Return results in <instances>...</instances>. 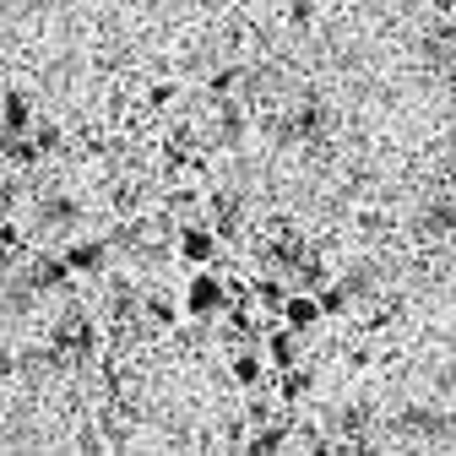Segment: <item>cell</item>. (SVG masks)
I'll return each mask as SVG.
<instances>
[{
	"label": "cell",
	"mask_w": 456,
	"mask_h": 456,
	"mask_svg": "<svg viewBox=\"0 0 456 456\" xmlns=\"http://www.w3.org/2000/svg\"><path fill=\"white\" fill-rule=\"evenodd\" d=\"M180 266H217L223 261V234L217 228H207V223H196V217H185V228H180Z\"/></svg>",
	"instance_id": "obj_3"
},
{
	"label": "cell",
	"mask_w": 456,
	"mask_h": 456,
	"mask_svg": "<svg viewBox=\"0 0 456 456\" xmlns=\"http://www.w3.org/2000/svg\"><path fill=\"white\" fill-rule=\"evenodd\" d=\"M445 38H451V44H456V28H445Z\"/></svg>",
	"instance_id": "obj_17"
},
{
	"label": "cell",
	"mask_w": 456,
	"mask_h": 456,
	"mask_svg": "<svg viewBox=\"0 0 456 456\" xmlns=\"http://www.w3.org/2000/svg\"><path fill=\"white\" fill-rule=\"evenodd\" d=\"M175 103H180V82H175V77H163V82H152V87H147V109L168 114Z\"/></svg>",
	"instance_id": "obj_11"
},
{
	"label": "cell",
	"mask_w": 456,
	"mask_h": 456,
	"mask_svg": "<svg viewBox=\"0 0 456 456\" xmlns=\"http://www.w3.org/2000/svg\"><path fill=\"white\" fill-rule=\"evenodd\" d=\"M282 321H289L294 331H305V337H315L321 331V321H326V305H321V294H310V289H299V294H289L282 299V310H277Z\"/></svg>",
	"instance_id": "obj_6"
},
{
	"label": "cell",
	"mask_w": 456,
	"mask_h": 456,
	"mask_svg": "<svg viewBox=\"0 0 456 456\" xmlns=\"http://www.w3.org/2000/svg\"><path fill=\"white\" fill-rule=\"evenodd\" d=\"M359 228H364V240H380L386 228H391V217L386 212H359Z\"/></svg>",
	"instance_id": "obj_16"
},
{
	"label": "cell",
	"mask_w": 456,
	"mask_h": 456,
	"mask_svg": "<svg viewBox=\"0 0 456 456\" xmlns=\"http://www.w3.org/2000/svg\"><path fill=\"white\" fill-rule=\"evenodd\" d=\"M180 299H185V321L228 315V277H223V266H191V277H180Z\"/></svg>",
	"instance_id": "obj_1"
},
{
	"label": "cell",
	"mask_w": 456,
	"mask_h": 456,
	"mask_svg": "<svg viewBox=\"0 0 456 456\" xmlns=\"http://www.w3.org/2000/svg\"><path fill=\"white\" fill-rule=\"evenodd\" d=\"M109 256H114L109 240H93V234H71V240H66V261H71V272L87 277V282H93V277H109Z\"/></svg>",
	"instance_id": "obj_4"
},
{
	"label": "cell",
	"mask_w": 456,
	"mask_h": 456,
	"mask_svg": "<svg viewBox=\"0 0 456 456\" xmlns=\"http://www.w3.org/2000/svg\"><path fill=\"white\" fill-rule=\"evenodd\" d=\"M337 359H342V370L348 375H364V370H375V348H370V331H359V337H348L337 348Z\"/></svg>",
	"instance_id": "obj_10"
},
{
	"label": "cell",
	"mask_w": 456,
	"mask_h": 456,
	"mask_svg": "<svg viewBox=\"0 0 456 456\" xmlns=\"http://www.w3.org/2000/svg\"><path fill=\"white\" fill-rule=\"evenodd\" d=\"M38 120H33V98L22 93V87H12L6 93V136H28Z\"/></svg>",
	"instance_id": "obj_9"
},
{
	"label": "cell",
	"mask_w": 456,
	"mask_h": 456,
	"mask_svg": "<svg viewBox=\"0 0 456 456\" xmlns=\"http://www.w3.org/2000/svg\"><path fill=\"white\" fill-rule=\"evenodd\" d=\"M256 299H261L266 310H282V299H289V289H282L277 277H256Z\"/></svg>",
	"instance_id": "obj_14"
},
{
	"label": "cell",
	"mask_w": 456,
	"mask_h": 456,
	"mask_svg": "<svg viewBox=\"0 0 456 456\" xmlns=\"http://www.w3.org/2000/svg\"><path fill=\"white\" fill-rule=\"evenodd\" d=\"M234 87H240V66H223V71H212L207 98H212V103H217V98H234Z\"/></svg>",
	"instance_id": "obj_13"
},
{
	"label": "cell",
	"mask_w": 456,
	"mask_h": 456,
	"mask_svg": "<svg viewBox=\"0 0 456 456\" xmlns=\"http://www.w3.org/2000/svg\"><path fill=\"white\" fill-rule=\"evenodd\" d=\"M44 337H49V342H54V348H61L71 364H93V354L103 348V331H98V321H93V315H82V310L54 315Z\"/></svg>",
	"instance_id": "obj_2"
},
{
	"label": "cell",
	"mask_w": 456,
	"mask_h": 456,
	"mask_svg": "<svg viewBox=\"0 0 456 456\" xmlns=\"http://www.w3.org/2000/svg\"><path fill=\"white\" fill-rule=\"evenodd\" d=\"M266 375H272V364H266V348H261V342H250V348H234V354H228V380H234L240 391H261Z\"/></svg>",
	"instance_id": "obj_5"
},
{
	"label": "cell",
	"mask_w": 456,
	"mask_h": 456,
	"mask_svg": "<svg viewBox=\"0 0 456 456\" xmlns=\"http://www.w3.org/2000/svg\"><path fill=\"white\" fill-rule=\"evenodd\" d=\"M33 142H38L44 158H61V152H66V131H61V126H49V120L33 126Z\"/></svg>",
	"instance_id": "obj_12"
},
{
	"label": "cell",
	"mask_w": 456,
	"mask_h": 456,
	"mask_svg": "<svg viewBox=\"0 0 456 456\" xmlns=\"http://www.w3.org/2000/svg\"><path fill=\"white\" fill-rule=\"evenodd\" d=\"M310 391H315V370H310V359L294 364V370H277V396H282L289 408H305V403H310Z\"/></svg>",
	"instance_id": "obj_7"
},
{
	"label": "cell",
	"mask_w": 456,
	"mask_h": 456,
	"mask_svg": "<svg viewBox=\"0 0 456 456\" xmlns=\"http://www.w3.org/2000/svg\"><path fill=\"white\" fill-rule=\"evenodd\" d=\"M147 201H152V196H147V185H136V180H114V185H109V212H114V217H142Z\"/></svg>",
	"instance_id": "obj_8"
},
{
	"label": "cell",
	"mask_w": 456,
	"mask_h": 456,
	"mask_svg": "<svg viewBox=\"0 0 456 456\" xmlns=\"http://www.w3.org/2000/svg\"><path fill=\"white\" fill-rule=\"evenodd\" d=\"M282 17H289V28H310L315 22V0H289V12H282Z\"/></svg>",
	"instance_id": "obj_15"
}]
</instances>
